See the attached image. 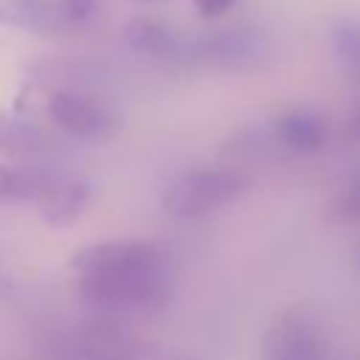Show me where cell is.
<instances>
[{"label": "cell", "instance_id": "12", "mask_svg": "<svg viewBox=\"0 0 360 360\" xmlns=\"http://www.w3.org/2000/svg\"><path fill=\"white\" fill-rule=\"evenodd\" d=\"M48 174L0 163V200H34Z\"/></svg>", "mask_w": 360, "mask_h": 360}, {"label": "cell", "instance_id": "15", "mask_svg": "<svg viewBox=\"0 0 360 360\" xmlns=\"http://www.w3.org/2000/svg\"><path fill=\"white\" fill-rule=\"evenodd\" d=\"M236 0H194V8L200 11V17H219L225 14Z\"/></svg>", "mask_w": 360, "mask_h": 360}, {"label": "cell", "instance_id": "17", "mask_svg": "<svg viewBox=\"0 0 360 360\" xmlns=\"http://www.w3.org/2000/svg\"><path fill=\"white\" fill-rule=\"evenodd\" d=\"M138 3H158V0H138Z\"/></svg>", "mask_w": 360, "mask_h": 360}, {"label": "cell", "instance_id": "14", "mask_svg": "<svg viewBox=\"0 0 360 360\" xmlns=\"http://www.w3.org/2000/svg\"><path fill=\"white\" fill-rule=\"evenodd\" d=\"M332 217L338 222H357L360 219V177L343 188V194L332 202Z\"/></svg>", "mask_w": 360, "mask_h": 360}, {"label": "cell", "instance_id": "4", "mask_svg": "<svg viewBox=\"0 0 360 360\" xmlns=\"http://www.w3.org/2000/svg\"><path fill=\"white\" fill-rule=\"evenodd\" d=\"M45 115L59 132L76 141H101L118 127L115 112L82 90H51L45 96Z\"/></svg>", "mask_w": 360, "mask_h": 360}, {"label": "cell", "instance_id": "18", "mask_svg": "<svg viewBox=\"0 0 360 360\" xmlns=\"http://www.w3.org/2000/svg\"><path fill=\"white\" fill-rule=\"evenodd\" d=\"M357 262H360V248H357Z\"/></svg>", "mask_w": 360, "mask_h": 360}, {"label": "cell", "instance_id": "7", "mask_svg": "<svg viewBox=\"0 0 360 360\" xmlns=\"http://www.w3.org/2000/svg\"><path fill=\"white\" fill-rule=\"evenodd\" d=\"M34 202L48 225L68 228L76 219H82V214L90 208L93 186L84 177H51L48 174L45 183L39 186Z\"/></svg>", "mask_w": 360, "mask_h": 360}, {"label": "cell", "instance_id": "13", "mask_svg": "<svg viewBox=\"0 0 360 360\" xmlns=\"http://www.w3.org/2000/svg\"><path fill=\"white\" fill-rule=\"evenodd\" d=\"M70 31H82L98 14V0H56Z\"/></svg>", "mask_w": 360, "mask_h": 360}, {"label": "cell", "instance_id": "8", "mask_svg": "<svg viewBox=\"0 0 360 360\" xmlns=\"http://www.w3.org/2000/svg\"><path fill=\"white\" fill-rule=\"evenodd\" d=\"M326 118L315 110H287L273 121V143L287 155H312L326 143Z\"/></svg>", "mask_w": 360, "mask_h": 360}, {"label": "cell", "instance_id": "10", "mask_svg": "<svg viewBox=\"0 0 360 360\" xmlns=\"http://www.w3.org/2000/svg\"><path fill=\"white\" fill-rule=\"evenodd\" d=\"M51 146V132L34 118L0 112V149L3 152H39Z\"/></svg>", "mask_w": 360, "mask_h": 360}, {"label": "cell", "instance_id": "3", "mask_svg": "<svg viewBox=\"0 0 360 360\" xmlns=\"http://www.w3.org/2000/svg\"><path fill=\"white\" fill-rule=\"evenodd\" d=\"M270 59V45L250 25H231L202 37H188V68L253 70Z\"/></svg>", "mask_w": 360, "mask_h": 360}, {"label": "cell", "instance_id": "6", "mask_svg": "<svg viewBox=\"0 0 360 360\" xmlns=\"http://www.w3.org/2000/svg\"><path fill=\"white\" fill-rule=\"evenodd\" d=\"M124 42L132 53L172 68H188V37L155 17H132L124 25Z\"/></svg>", "mask_w": 360, "mask_h": 360}, {"label": "cell", "instance_id": "11", "mask_svg": "<svg viewBox=\"0 0 360 360\" xmlns=\"http://www.w3.org/2000/svg\"><path fill=\"white\" fill-rule=\"evenodd\" d=\"M332 56L349 76H360V20L346 17L332 28Z\"/></svg>", "mask_w": 360, "mask_h": 360}, {"label": "cell", "instance_id": "1", "mask_svg": "<svg viewBox=\"0 0 360 360\" xmlns=\"http://www.w3.org/2000/svg\"><path fill=\"white\" fill-rule=\"evenodd\" d=\"M70 270L84 304L101 312H149L174 295L172 256L152 242H96L73 253Z\"/></svg>", "mask_w": 360, "mask_h": 360}, {"label": "cell", "instance_id": "9", "mask_svg": "<svg viewBox=\"0 0 360 360\" xmlns=\"http://www.w3.org/2000/svg\"><path fill=\"white\" fill-rule=\"evenodd\" d=\"M0 25L31 34H70L56 0H0Z\"/></svg>", "mask_w": 360, "mask_h": 360}, {"label": "cell", "instance_id": "5", "mask_svg": "<svg viewBox=\"0 0 360 360\" xmlns=\"http://www.w3.org/2000/svg\"><path fill=\"white\" fill-rule=\"evenodd\" d=\"M262 360H326L321 321L304 307L284 309L262 338Z\"/></svg>", "mask_w": 360, "mask_h": 360}, {"label": "cell", "instance_id": "2", "mask_svg": "<svg viewBox=\"0 0 360 360\" xmlns=\"http://www.w3.org/2000/svg\"><path fill=\"white\" fill-rule=\"evenodd\" d=\"M245 186H248V177L233 166L188 169L169 180V186L163 188L160 205L169 217L191 219L233 202L245 191Z\"/></svg>", "mask_w": 360, "mask_h": 360}, {"label": "cell", "instance_id": "16", "mask_svg": "<svg viewBox=\"0 0 360 360\" xmlns=\"http://www.w3.org/2000/svg\"><path fill=\"white\" fill-rule=\"evenodd\" d=\"M349 135H352V138H360V104L354 107V112H352V118H349Z\"/></svg>", "mask_w": 360, "mask_h": 360}]
</instances>
